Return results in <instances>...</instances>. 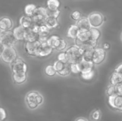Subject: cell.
I'll return each instance as SVG.
<instances>
[{
  "label": "cell",
  "mask_w": 122,
  "mask_h": 121,
  "mask_svg": "<svg viewBox=\"0 0 122 121\" xmlns=\"http://www.w3.org/2000/svg\"></svg>",
  "instance_id": "cell-47"
},
{
  "label": "cell",
  "mask_w": 122,
  "mask_h": 121,
  "mask_svg": "<svg viewBox=\"0 0 122 121\" xmlns=\"http://www.w3.org/2000/svg\"><path fill=\"white\" fill-rule=\"evenodd\" d=\"M60 38V37L57 35H52L49 36L48 39L47 40V44L50 45L51 47L53 48L54 46L55 43H56V41L58 40Z\"/></svg>",
  "instance_id": "cell-35"
},
{
  "label": "cell",
  "mask_w": 122,
  "mask_h": 121,
  "mask_svg": "<svg viewBox=\"0 0 122 121\" xmlns=\"http://www.w3.org/2000/svg\"><path fill=\"white\" fill-rule=\"evenodd\" d=\"M45 74L48 76V77H52L56 75L57 74V71L55 70L53 65H48L45 68L44 70Z\"/></svg>",
  "instance_id": "cell-29"
},
{
  "label": "cell",
  "mask_w": 122,
  "mask_h": 121,
  "mask_svg": "<svg viewBox=\"0 0 122 121\" xmlns=\"http://www.w3.org/2000/svg\"><path fill=\"white\" fill-rule=\"evenodd\" d=\"M67 47V43L65 39L60 37L56 41L54 46V50H57V51H63Z\"/></svg>",
  "instance_id": "cell-22"
},
{
  "label": "cell",
  "mask_w": 122,
  "mask_h": 121,
  "mask_svg": "<svg viewBox=\"0 0 122 121\" xmlns=\"http://www.w3.org/2000/svg\"><path fill=\"white\" fill-rule=\"evenodd\" d=\"M36 33H38L39 36H50L49 34L50 33L51 30L48 28L45 24L42 25H36L33 24L32 27Z\"/></svg>",
  "instance_id": "cell-17"
},
{
  "label": "cell",
  "mask_w": 122,
  "mask_h": 121,
  "mask_svg": "<svg viewBox=\"0 0 122 121\" xmlns=\"http://www.w3.org/2000/svg\"><path fill=\"white\" fill-rule=\"evenodd\" d=\"M39 34L32 28L26 29L25 33V42H34L38 40Z\"/></svg>",
  "instance_id": "cell-18"
},
{
  "label": "cell",
  "mask_w": 122,
  "mask_h": 121,
  "mask_svg": "<svg viewBox=\"0 0 122 121\" xmlns=\"http://www.w3.org/2000/svg\"><path fill=\"white\" fill-rule=\"evenodd\" d=\"M76 39L83 42L90 40V34H89V31H86V32L80 31Z\"/></svg>",
  "instance_id": "cell-27"
},
{
  "label": "cell",
  "mask_w": 122,
  "mask_h": 121,
  "mask_svg": "<svg viewBox=\"0 0 122 121\" xmlns=\"http://www.w3.org/2000/svg\"><path fill=\"white\" fill-rule=\"evenodd\" d=\"M17 58V52L14 47H5L1 56L2 61L8 64H11Z\"/></svg>",
  "instance_id": "cell-4"
},
{
  "label": "cell",
  "mask_w": 122,
  "mask_h": 121,
  "mask_svg": "<svg viewBox=\"0 0 122 121\" xmlns=\"http://www.w3.org/2000/svg\"><path fill=\"white\" fill-rule=\"evenodd\" d=\"M71 68H70V64L69 63H66V65L64 66V68L60 72H57V74L61 77H67L69 76L71 74Z\"/></svg>",
  "instance_id": "cell-28"
},
{
  "label": "cell",
  "mask_w": 122,
  "mask_h": 121,
  "mask_svg": "<svg viewBox=\"0 0 122 121\" xmlns=\"http://www.w3.org/2000/svg\"><path fill=\"white\" fill-rule=\"evenodd\" d=\"M12 77L15 84H21L26 82L27 75V74H12Z\"/></svg>",
  "instance_id": "cell-23"
},
{
  "label": "cell",
  "mask_w": 122,
  "mask_h": 121,
  "mask_svg": "<svg viewBox=\"0 0 122 121\" xmlns=\"http://www.w3.org/2000/svg\"><path fill=\"white\" fill-rule=\"evenodd\" d=\"M110 85H114V86H117L119 84H122V75L114 71L110 77Z\"/></svg>",
  "instance_id": "cell-20"
},
{
  "label": "cell",
  "mask_w": 122,
  "mask_h": 121,
  "mask_svg": "<svg viewBox=\"0 0 122 121\" xmlns=\"http://www.w3.org/2000/svg\"><path fill=\"white\" fill-rule=\"evenodd\" d=\"M0 42L5 47H14L17 42L13 31H7L0 34Z\"/></svg>",
  "instance_id": "cell-6"
},
{
  "label": "cell",
  "mask_w": 122,
  "mask_h": 121,
  "mask_svg": "<svg viewBox=\"0 0 122 121\" xmlns=\"http://www.w3.org/2000/svg\"><path fill=\"white\" fill-rule=\"evenodd\" d=\"M13 27V22L8 17H3L0 19V34L10 31Z\"/></svg>",
  "instance_id": "cell-11"
},
{
  "label": "cell",
  "mask_w": 122,
  "mask_h": 121,
  "mask_svg": "<svg viewBox=\"0 0 122 121\" xmlns=\"http://www.w3.org/2000/svg\"><path fill=\"white\" fill-rule=\"evenodd\" d=\"M95 70H94L91 71H89V72L81 73L80 75H81V77L82 79H83L85 81H89L94 78V76H95Z\"/></svg>",
  "instance_id": "cell-30"
},
{
  "label": "cell",
  "mask_w": 122,
  "mask_h": 121,
  "mask_svg": "<svg viewBox=\"0 0 122 121\" xmlns=\"http://www.w3.org/2000/svg\"><path fill=\"white\" fill-rule=\"evenodd\" d=\"M66 65V63L63 62L61 61H60V60H57L54 62L53 66L54 67L55 70H56L57 72H60V71H61L63 68H64V66Z\"/></svg>",
  "instance_id": "cell-34"
},
{
  "label": "cell",
  "mask_w": 122,
  "mask_h": 121,
  "mask_svg": "<svg viewBox=\"0 0 122 121\" xmlns=\"http://www.w3.org/2000/svg\"><path fill=\"white\" fill-rule=\"evenodd\" d=\"M54 49L51 47L50 45L47 44V43H42L38 52V56L41 58H44L50 56L53 52Z\"/></svg>",
  "instance_id": "cell-13"
},
{
  "label": "cell",
  "mask_w": 122,
  "mask_h": 121,
  "mask_svg": "<svg viewBox=\"0 0 122 121\" xmlns=\"http://www.w3.org/2000/svg\"><path fill=\"white\" fill-rule=\"evenodd\" d=\"M19 24L21 26L26 29L32 28L34 24L33 19L32 17L27 16L26 15H22L19 19Z\"/></svg>",
  "instance_id": "cell-14"
},
{
  "label": "cell",
  "mask_w": 122,
  "mask_h": 121,
  "mask_svg": "<svg viewBox=\"0 0 122 121\" xmlns=\"http://www.w3.org/2000/svg\"><path fill=\"white\" fill-rule=\"evenodd\" d=\"M5 47V46H4L3 45H2V43L0 42V57H1V55H2V52H3V51H4V50Z\"/></svg>",
  "instance_id": "cell-44"
},
{
  "label": "cell",
  "mask_w": 122,
  "mask_h": 121,
  "mask_svg": "<svg viewBox=\"0 0 122 121\" xmlns=\"http://www.w3.org/2000/svg\"><path fill=\"white\" fill-rule=\"evenodd\" d=\"M102 48L104 49L106 51H107V50L110 49V44L109 43H104L103 44V46H102Z\"/></svg>",
  "instance_id": "cell-43"
},
{
  "label": "cell",
  "mask_w": 122,
  "mask_h": 121,
  "mask_svg": "<svg viewBox=\"0 0 122 121\" xmlns=\"http://www.w3.org/2000/svg\"><path fill=\"white\" fill-rule=\"evenodd\" d=\"M70 68H71V72L73 74H81L77 64H70Z\"/></svg>",
  "instance_id": "cell-38"
},
{
  "label": "cell",
  "mask_w": 122,
  "mask_h": 121,
  "mask_svg": "<svg viewBox=\"0 0 122 121\" xmlns=\"http://www.w3.org/2000/svg\"><path fill=\"white\" fill-rule=\"evenodd\" d=\"M106 58V51L102 47H96L93 53L92 62L95 65H100L105 60Z\"/></svg>",
  "instance_id": "cell-9"
},
{
  "label": "cell",
  "mask_w": 122,
  "mask_h": 121,
  "mask_svg": "<svg viewBox=\"0 0 122 121\" xmlns=\"http://www.w3.org/2000/svg\"><path fill=\"white\" fill-rule=\"evenodd\" d=\"M77 65H78L81 74L94 70V66H95V64L92 61H87V60H83V59L81 60L79 63H78Z\"/></svg>",
  "instance_id": "cell-12"
},
{
  "label": "cell",
  "mask_w": 122,
  "mask_h": 121,
  "mask_svg": "<svg viewBox=\"0 0 122 121\" xmlns=\"http://www.w3.org/2000/svg\"><path fill=\"white\" fill-rule=\"evenodd\" d=\"M76 25L78 27L79 30L82 32L89 31L92 28L88 17H82L77 21Z\"/></svg>",
  "instance_id": "cell-15"
},
{
  "label": "cell",
  "mask_w": 122,
  "mask_h": 121,
  "mask_svg": "<svg viewBox=\"0 0 122 121\" xmlns=\"http://www.w3.org/2000/svg\"><path fill=\"white\" fill-rule=\"evenodd\" d=\"M60 13L61 11L60 9H57V10H50V9H48L46 8V14H47V17H53L58 19L60 15Z\"/></svg>",
  "instance_id": "cell-33"
},
{
  "label": "cell",
  "mask_w": 122,
  "mask_h": 121,
  "mask_svg": "<svg viewBox=\"0 0 122 121\" xmlns=\"http://www.w3.org/2000/svg\"><path fill=\"white\" fill-rule=\"evenodd\" d=\"M25 101L28 108L31 110H35L42 104L44 97L39 92L30 91L26 95Z\"/></svg>",
  "instance_id": "cell-2"
},
{
  "label": "cell",
  "mask_w": 122,
  "mask_h": 121,
  "mask_svg": "<svg viewBox=\"0 0 122 121\" xmlns=\"http://www.w3.org/2000/svg\"><path fill=\"white\" fill-rule=\"evenodd\" d=\"M90 34V39L91 40L98 41L99 39L101 36V32L98 28H93L92 27L89 30Z\"/></svg>",
  "instance_id": "cell-25"
},
{
  "label": "cell",
  "mask_w": 122,
  "mask_h": 121,
  "mask_svg": "<svg viewBox=\"0 0 122 121\" xmlns=\"http://www.w3.org/2000/svg\"><path fill=\"white\" fill-rule=\"evenodd\" d=\"M80 30L76 24H72L69 26L67 30V36L68 37L73 40H76L77 37Z\"/></svg>",
  "instance_id": "cell-19"
},
{
  "label": "cell",
  "mask_w": 122,
  "mask_h": 121,
  "mask_svg": "<svg viewBox=\"0 0 122 121\" xmlns=\"http://www.w3.org/2000/svg\"><path fill=\"white\" fill-rule=\"evenodd\" d=\"M57 60H60V61H61L63 62L67 63V60L66 58V55L65 52H61V53H60L57 56Z\"/></svg>",
  "instance_id": "cell-39"
},
{
  "label": "cell",
  "mask_w": 122,
  "mask_h": 121,
  "mask_svg": "<svg viewBox=\"0 0 122 121\" xmlns=\"http://www.w3.org/2000/svg\"><path fill=\"white\" fill-rule=\"evenodd\" d=\"M108 103L112 108L122 112V95L108 97Z\"/></svg>",
  "instance_id": "cell-10"
},
{
  "label": "cell",
  "mask_w": 122,
  "mask_h": 121,
  "mask_svg": "<svg viewBox=\"0 0 122 121\" xmlns=\"http://www.w3.org/2000/svg\"><path fill=\"white\" fill-rule=\"evenodd\" d=\"M37 7H38L35 4H27L25 7V8H24L25 15H27V16L32 17Z\"/></svg>",
  "instance_id": "cell-26"
},
{
  "label": "cell",
  "mask_w": 122,
  "mask_h": 121,
  "mask_svg": "<svg viewBox=\"0 0 122 121\" xmlns=\"http://www.w3.org/2000/svg\"><path fill=\"white\" fill-rule=\"evenodd\" d=\"M101 117V111L99 109L94 110L91 114V119L93 121H99Z\"/></svg>",
  "instance_id": "cell-37"
},
{
  "label": "cell",
  "mask_w": 122,
  "mask_h": 121,
  "mask_svg": "<svg viewBox=\"0 0 122 121\" xmlns=\"http://www.w3.org/2000/svg\"><path fill=\"white\" fill-rule=\"evenodd\" d=\"M70 17L75 21H78L82 18V14L78 10H75L71 13Z\"/></svg>",
  "instance_id": "cell-36"
},
{
  "label": "cell",
  "mask_w": 122,
  "mask_h": 121,
  "mask_svg": "<svg viewBox=\"0 0 122 121\" xmlns=\"http://www.w3.org/2000/svg\"><path fill=\"white\" fill-rule=\"evenodd\" d=\"M61 6V2L59 0H47L46 8L50 10L59 9Z\"/></svg>",
  "instance_id": "cell-24"
},
{
  "label": "cell",
  "mask_w": 122,
  "mask_h": 121,
  "mask_svg": "<svg viewBox=\"0 0 122 121\" xmlns=\"http://www.w3.org/2000/svg\"><path fill=\"white\" fill-rule=\"evenodd\" d=\"M34 24L42 25L45 24V20L47 17L46 8L43 7H38L32 15Z\"/></svg>",
  "instance_id": "cell-5"
},
{
  "label": "cell",
  "mask_w": 122,
  "mask_h": 121,
  "mask_svg": "<svg viewBox=\"0 0 122 121\" xmlns=\"http://www.w3.org/2000/svg\"><path fill=\"white\" fill-rule=\"evenodd\" d=\"M114 71L117 72V73L120 74H121L122 75V64H119V65L116 68L115 70H114Z\"/></svg>",
  "instance_id": "cell-41"
},
{
  "label": "cell",
  "mask_w": 122,
  "mask_h": 121,
  "mask_svg": "<svg viewBox=\"0 0 122 121\" xmlns=\"http://www.w3.org/2000/svg\"><path fill=\"white\" fill-rule=\"evenodd\" d=\"M44 24L51 30L52 29H54V28H57L58 26H59V22H58V19L49 17H47L46 18Z\"/></svg>",
  "instance_id": "cell-21"
},
{
  "label": "cell",
  "mask_w": 122,
  "mask_h": 121,
  "mask_svg": "<svg viewBox=\"0 0 122 121\" xmlns=\"http://www.w3.org/2000/svg\"><path fill=\"white\" fill-rule=\"evenodd\" d=\"M94 49L88 50L83 52V59L87 61H92Z\"/></svg>",
  "instance_id": "cell-31"
},
{
  "label": "cell",
  "mask_w": 122,
  "mask_h": 121,
  "mask_svg": "<svg viewBox=\"0 0 122 121\" xmlns=\"http://www.w3.org/2000/svg\"><path fill=\"white\" fill-rule=\"evenodd\" d=\"M13 33L17 41H25L26 28L19 25L14 28L13 30Z\"/></svg>",
  "instance_id": "cell-16"
},
{
  "label": "cell",
  "mask_w": 122,
  "mask_h": 121,
  "mask_svg": "<svg viewBox=\"0 0 122 121\" xmlns=\"http://www.w3.org/2000/svg\"><path fill=\"white\" fill-rule=\"evenodd\" d=\"M121 40H122V34H121Z\"/></svg>",
  "instance_id": "cell-46"
},
{
  "label": "cell",
  "mask_w": 122,
  "mask_h": 121,
  "mask_svg": "<svg viewBox=\"0 0 122 121\" xmlns=\"http://www.w3.org/2000/svg\"><path fill=\"white\" fill-rule=\"evenodd\" d=\"M106 93L108 97L110 96H115L117 94L116 90V87L114 85H112L110 84L106 90Z\"/></svg>",
  "instance_id": "cell-32"
},
{
  "label": "cell",
  "mask_w": 122,
  "mask_h": 121,
  "mask_svg": "<svg viewBox=\"0 0 122 121\" xmlns=\"http://www.w3.org/2000/svg\"><path fill=\"white\" fill-rule=\"evenodd\" d=\"M116 90L118 95H122V84L117 85Z\"/></svg>",
  "instance_id": "cell-42"
},
{
  "label": "cell",
  "mask_w": 122,
  "mask_h": 121,
  "mask_svg": "<svg viewBox=\"0 0 122 121\" xmlns=\"http://www.w3.org/2000/svg\"><path fill=\"white\" fill-rule=\"evenodd\" d=\"M7 118V113L4 108L0 107V121H4Z\"/></svg>",
  "instance_id": "cell-40"
},
{
  "label": "cell",
  "mask_w": 122,
  "mask_h": 121,
  "mask_svg": "<svg viewBox=\"0 0 122 121\" xmlns=\"http://www.w3.org/2000/svg\"><path fill=\"white\" fill-rule=\"evenodd\" d=\"M12 74H27L28 66L21 58H17L10 64Z\"/></svg>",
  "instance_id": "cell-3"
},
{
  "label": "cell",
  "mask_w": 122,
  "mask_h": 121,
  "mask_svg": "<svg viewBox=\"0 0 122 121\" xmlns=\"http://www.w3.org/2000/svg\"><path fill=\"white\" fill-rule=\"evenodd\" d=\"M65 52L67 62L70 64H78L83 60V52L76 45L67 48Z\"/></svg>",
  "instance_id": "cell-1"
},
{
  "label": "cell",
  "mask_w": 122,
  "mask_h": 121,
  "mask_svg": "<svg viewBox=\"0 0 122 121\" xmlns=\"http://www.w3.org/2000/svg\"><path fill=\"white\" fill-rule=\"evenodd\" d=\"M90 24L93 28H98L101 27L104 23V17L100 12H93L88 17Z\"/></svg>",
  "instance_id": "cell-7"
},
{
  "label": "cell",
  "mask_w": 122,
  "mask_h": 121,
  "mask_svg": "<svg viewBox=\"0 0 122 121\" xmlns=\"http://www.w3.org/2000/svg\"><path fill=\"white\" fill-rule=\"evenodd\" d=\"M75 121H88V120L84 117H79Z\"/></svg>",
  "instance_id": "cell-45"
},
{
  "label": "cell",
  "mask_w": 122,
  "mask_h": 121,
  "mask_svg": "<svg viewBox=\"0 0 122 121\" xmlns=\"http://www.w3.org/2000/svg\"><path fill=\"white\" fill-rule=\"evenodd\" d=\"M41 43L39 40L34 42H26L25 50L27 55L32 56H38Z\"/></svg>",
  "instance_id": "cell-8"
}]
</instances>
